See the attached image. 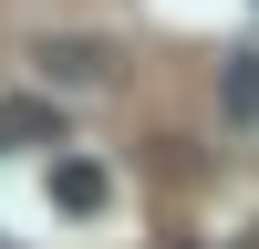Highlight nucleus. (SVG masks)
<instances>
[{
  "mask_svg": "<svg viewBox=\"0 0 259 249\" xmlns=\"http://www.w3.org/2000/svg\"><path fill=\"white\" fill-rule=\"evenodd\" d=\"M11 145H62V104L52 94H0V156Z\"/></svg>",
  "mask_w": 259,
  "mask_h": 249,
  "instance_id": "1",
  "label": "nucleus"
},
{
  "mask_svg": "<svg viewBox=\"0 0 259 249\" xmlns=\"http://www.w3.org/2000/svg\"><path fill=\"white\" fill-rule=\"evenodd\" d=\"M104 197H114V177H104L94 156H52V208H73V218H94Z\"/></svg>",
  "mask_w": 259,
  "mask_h": 249,
  "instance_id": "2",
  "label": "nucleus"
},
{
  "mask_svg": "<svg viewBox=\"0 0 259 249\" xmlns=\"http://www.w3.org/2000/svg\"><path fill=\"white\" fill-rule=\"evenodd\" d=\"M41 73H52V83H94L104 52H94V42H41Z\"/></svg>",
  "mask_w": 259,
  "mask_h": 249,
  "instance_id": "3",
  "label": "nucleus"
},
{
  "mask_svg": "<svg viewBox=\"0 0 259 249\" xmlns=\"http://www.w3.org/2000/svg\"><path fill=\"white\" fill-rule=\"evenodd\" d=\"M228 114L259 124V52H228Z\"/></svg>",
  "mask_w": 259,
  "mask_h": 249,
  "instance_id": "4",
  "label": "nucleus"
}]
</instances>
